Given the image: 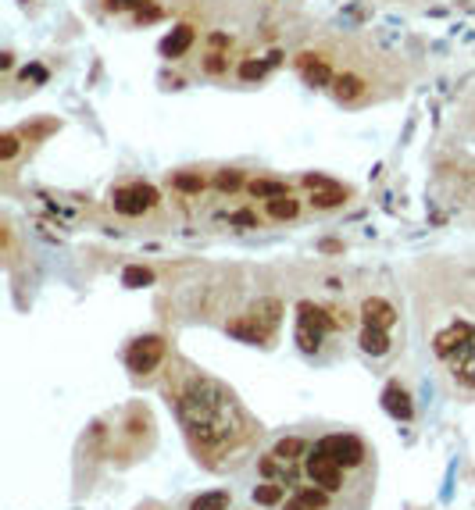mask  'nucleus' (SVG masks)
Returning a JSON list of instances; mask_svg holds the SVG:
<instances>
[{"label":"nucleus","mask_w":475,"mask_h":510,"mask_svg":"<svg viewBox=\"0 0 475 510\" xmlns=\"http://www.w3.org/2000/svg\"><path fill=\"white\" fill-rule=\"evenodd\" d=\"M179 418L193 439L197 449L218 453L233 442V435L243 428V418L236 411V400L215 382V378H190L179 392Z\"/></svg>","instance_id":"nucleus-1"},{"label":"nucleus","mask_w":475,"mask_h":510,"mask_svg":"<svg viewBox=\"0 0 475 510\" xmlns=\"http://www.w3.org/2000/svg\"><path fill=\"white\" fill-rule=\"evenodd\" d=\"M111 204H115V211L118 214H125V218H140V214H147V211H154L157 204H161V193H157L150 182H125V186H118L115 193H111Z\"/></svg>","instance_id":"nucleus-2"},{"label":"nucleus","mask_w":475,"mask_h":510,"mask_svg":"<svg viewBox=\"0 0 475 510\" xmlns=\"http://www.w3.org/2000/svg\"><path fill=\"white\" fill-rule=\"evenodd\" d=\"M165 354H168V347H165L161 335H140L129 347V354H125V364H129L132 375H150V371H157V364L165 361Z\"/></svg>","instance_id":"nucleus-3"},{"label":"nucleus","mask_w":475,"mask_h":510,"mask_svg":"<svg viewBox=\"0 0 475 510\" xmlns=\"http://www.w3.org/2000/svg\"><path fill=\"white\" fill-rule=\"evenodd\" d=\"M471 343H475V325H471V321H450L447 328L436 332L433 350H436L440 361H454V357H457L461 350H468Z\"/></svg>","instance_id":"nucleus-4"},{"label":"nucleus","mask_w":475,"mask_h":510,"mask_svg":"<svg viewBox=\"0 0 475 510\" xmlns=\"http://www.w3.org/2000/svg\"><path fill=\"white\" fill-rule=\"evenodd\" d=\"M307 478L319 489H326V492H340L343 489V468L329 457V453H322V449H314L307 457Z\"/></svg>","instance_id":"nucleus-5"},{"label":"nucleus","mask_w":475,"mask_h":510,"mask_svg":"<svg viewBox=\"0 0 475 510\" xmlns=\"http://www.w3.org/2000/svg\"><path fill=\"white\" fill-rule=\"evenodd\" d=\"M322 453H329V457L340 464V468H357L364 464V442L357 435H326L319 442Z\"/></svg>","instance_id":"nucleus-6"},{"label":"nucleus","mask_w":475,"mask_h":510,"mask_svg":"<svg viewBox=\"0 0 475 510\" xmlns=\"http://www.w3.org/2000/svg\"><path fill=\"white\" fill-rule=\"evenodd\" d=\"M293 65H297L300 79H304L311 89H326V86H333V82H336L333 65H329V58H322V54H311V50H304V54H297V58H293Z\"/></svg>","instance_id":"nucleus-7"},{"label":"nucleus","mask_w":475,"mask_h":510,"mask_svg":"<svg viewBox=\"0 0 475 510\" xmlns=\"http://www.w3.org/2000/svg\"><path fill=\"white\" fill-rule=\"evenodd\" d=\"M272 332H276V328H269L265 321H257L254 314H240V318L229 321V335L243 339V343H269Z\"/></svg>","instance_id":"nucleus-8"},{"label":"nucleus","mask_w":475,"mask_h":510,"mask_svg":"<svg viewBox=\"0 0 475 510\" xmlns=\"http://www.w3.org/2000/svg\"><path fill=\"white\" fill-rule=\"evenodd\" d=\"M197 43V29L193 25H175L165 39H161V58H168V61H179V58H186L190 54V46Z\"/></svg>","instance_id":"nucleus-9"},{"label":"nucleus","mask_w":475,"mask_h":510,"mask_svg":"<svg viewBox=\"0 0 475 510\" xmlns=\"http://www.w3.org/2000/svg\"><path fill=\"white\" fill-rule=\"evenodd\" d=\"M297 325L319 328V332H333V328H340L336 311H326V307L311 304V300H300V304H297Z\"/></svg>","instance_id":"nucleus-10"},{"label":"nucleus","mask_w":475,"mask_h":510,"mask_svg":"<svg viewBox=\"0 0 475 510\" xmlns=\"http://www.w3.org/2000/svg\"><path fill=\"white\" fill-rule=\"evenodd\" d=\"M361 321L372 325V328H390V325H397V311H393V304L383 300V297H368V300L361 304Z\"/></svg>","instance_id":"nucleus-11"},{"label":"nucleus","mask_w":475,"mask_h":510,"mask_svg":"<svg viewBox=\"0 0 475 510\" xmlns=\"http://www.w3.org/2000/svg\"><path fill=\"white\" fill-rule=\"evenodd\" d=\"M383 407L397 418V421H411L414 418V407H411V392L400 385V382H390L383 389Z\"/></svg>","instance_id":"nucleus-12"},{"label":"nucleus","mask_w":475,"mask_h":510,"mask_svg":"<svg viewBox=\"0 0 475 510\" xmlns=\"http://www.w3.org/2000/svg\"><path fill=\"white\" fill-rule=\"evenodd\" d=\"M347 197H350V193H347L336 179H329L326 186H314L307 200H311V207H314V211H336V207H343V204H347Z\"/></svg>","instance_id":"nucleus-13"},{"label":"nucleus","mask_w":475,"mask_h":510,"mask_svg":"<svg viewBox=\"0 0 475 510\" xmlns=\"http://www.w3.org/2000/svg\"><path fill=\"white\" fill-rule=\"evenodd\" d=\"M364 89H368L364 79L354 75V72H343V75H336V82H333V97H336L340 104H354V100H361Z\"/></svg>","instance_id":"nucleus-14"},{"label":"nucleus","mask_w":475,"mask_h":510,"mask_svg":"<svg viewBox=\"0 0 475 510\" xmlns=\"http://www.w3.org/2000/svg\"><path fill=\"white\" fill-rule=\"evenodd\" d=\"M357 343H361L364 354H372V357H383V354H390V347H393V343H390V332H386V328H372V325L361 328Z\"/></svg>","instance_id":"nucleus-15"},{"label":"nucleus","mask_w":475,"mask_h":510,"mask_svg":"<svg viewBox=\"0 0 475 510\" xmlns=\"http://www.w3.org/2000/svg\"><path fill=\"white\" fill-rule=\"evenodd\" d=\"M450 368H454V378H457L464 389H475V343H471L468 350H461V354L450 361Z\"/></svg>","instance_id":"nucleus-16"},{"label":"nucleus","mask_w":475,"mask_h":510,"mask_svg":"<svg viewBox=\"0 0 475 510\" xmlns=\"http://www.w3.org/2000/svg\"><path fill=\"white\" fill-rule=\"evenodd\" d=\"M265 211H269V218H272V221H293V218L300 214V200H297L293 193H286V197L265 200Z\"/></svg>","instance_id":"nucleus-17"},{"label":"nucleus","mask_w":475,"mask_h":510,"mask_svg":"<svg viewBox=\"0 0 475 510\" xmlns=\"http://www.w3.org/2000/svg\"><path fill=\"white\" fill-rule=\"evenodd\" d=\"M247 189H250L254 200H276V197H286V193H290V186H286L283 179H250Z\"/></svg>","instance_id":"nucleus-18"},{"label":"nucleus","mask_w":475,"mask_h":510,"mask_svg":"<svg viewBox=\"0 0 475 510\" xmlns=\"http://www.w3.org/2000/svg\"><path fill=\"white\" fill-rule=\"evenodd\" d=\"M326 506H329L326 489H300V492L286 503V510H326Z\"/></svg>","instance_id":"nucleus-19"},{"label":"nucleus","mask_w":475,"mask_h":510,"mask_svg":"<svg viewBox=\"0 0 475 510\" xmlns=\"http://www.w3.org/2000/svg\"><path fill=\"white\" fill-rule=\"evenodd\" d=\"M257 471L265 478H272V482H286L290 478V461H283L279 453H269V457L257 461Z\"/></svg>","instance_id":"nucleus-20"},{"label":"nucleus","mask_w":475,"mask_h":510,"mask_svg":"<svg viewBox=\"0 0 475 510\" xmlns=\"http://www.w3.org/2000/svg\"><path fill=\"white\" fill-rule=\"evenodd\" d=\"M172 189L190 193V197H200V193L207 189V179H204L200 172H175V175H172Z\"/></svg>","instance_id":"nucleus-21"},{"label":"nucleus","mask_w":475,"mask_h":510,"mask_svg":"<svg viewBox=\"0 0 475 510\" xmlns=\"http://www.w3.org/2000/svg\"><path fill=\"white\" fill-rule=\"evenodd\" d=\"M250 314H254L257 321H265L269 328H276V325H279V314H283V304H279L276 297H265V300H257V304L250 307Z\"/></svg>","instance_id":"nucleus-22"},{"label":"nucleus","mask_w":475,"mask_h":510,"mask_svg":"<svg viewBox=\"0 0 475 510\" xmlns=\"http://www.w3.org/2000/svg\"><path fill=\"white\" fill-rule=\"evenodd\" d=\"M276 61H254V58H247V61H240V68H236V75L243 79V82H261L269 75V68H272Z\"/></svg>","instance_id":"nucleus-23"},{"label":"nucleus","mask_w":475,"mask_h":510,"mask_svg":"<svg viewBox=\"0 0 475 510\" xmlns=\"http://www.w3.org/2000/svg\"><path fill=\"white\" fill-rule=\"evenodd\" d=\"M226 506H229V492H226V489L200 492V496L190 503V510H226Z\"/></svg>","instance_id":"nucleus-24"},{"label":"nucleus","mask_w":475,"mask_h":510,"mask_svg":"<svg viewBox=\"0 0 475 510\" xmlns=\"http://www.w3.org/2000/svg\"><path fill=\"white\" fill-rule=\"evenodd\" d=\"M322 339H326V332H319V328H307V325H297V347H300L304 354H319Z\"/></svg>","instance_id":"nucleus-25"},{"label":"nucleus","mask_w":475,"mask_h":510,"mask_svg":"<svg viewBox=\"0 0 475 510\" xmlns=\"http://www.w3.org/2000/svg\"><path fill=\"white\" fill-rule=\"evenodd\" d=\"M22 150V132L18 129H8V132H0V161L11 164Z\"/></svg>","instance_id":"nucleus-26"},{"label":"nucleus","mask_w":475,"mask_h":510,"mask_svg":"<svg viewBox=\"0 0 475 510\" xmlns=\"http://www.w3.org/2000/svg\"><path fill=\"white\" fill-rule=\"evenodd\" d=\"M122 282H125L129 290H143V286H150V282H154V271L143 268V264H129V268L122 271Z\"/></svg>","instance_id":"nucleus-27"},{"label":"nucleus","mask_w":475,"mask_h":510,"mask_svg":"<svg viewBox=\"0 0 475 510\" xmlns=\"http://www.w3.org/2000/svg\"><path fill=\"white\" fill-rule=\"evenodd\" d=\"M279 499H283V485L272 482V478H269L265 485H257V489H254V503H257V506H276Z\"/></svg>","instance_id":"nucleus-28"},{"label":"nucleus","mask_w":475,"mask_h":510,"mask_svg":"<svg viewBox=\"0 0 475 510\" xmlns=\"http://www.w3.org/2000/svg\"><path fill=\"white\" fill-rule=\"evenodd\" d=\"M243 186V172L240 168H222V172L215 175V189H222V193H236Z\"/></svg>","instance_id":"nucleus-29"},{"label":"nucleus","mask_w":475,"mask_h":510,"mask_svg":"<svg viewBox=\"0 0 475 510\" xmlns=\"http://www.w3.org/2000/svg\"><path fill=\"white\" fill-rule=\"evenodd\" d=\"M204 72H207V75H226V72H229V54L211 50L207 58H204Z\"/></svg>","instance_id":"nucleus-30"},{"label":"nucleus","mask_w":475,"mask_h":510,"mask_svg":"<svg viewBox=\"0 0 475 510\" xmlns=\"http://www.w3.org/2000/svg\"><path fill=\"white\" fill-rule=\"evenodd\" d=\"M304 449H307V442H304V439H279V442H276V453H279L283 461H297Z\"/></svg>","instance_id":"nucleus-31"},{"label":"nucleus","mask_w":475,"mask_h":510,"mask_svg":"<svg viewBox=\"0 0 475 510\" xmlns=\"http://www.w3.org/2000/svg\"><path fill=\"white\" fill-rule=\"evenodd\" d=\"M18 132H22V139H29V143H32V139H39V136H47V132H58V122H36L32 129H29V125H22Z\"/></svg>","instance_id":"nucleus-32"},{"label":"nucleus","mask_w":475,"mask_h":510,"mask_svg":"<svg viewBox=\"0 0 475 510\" xmlns=\"http://www.w3.org/2000/svg\"><path fill=\"white\" fill-rule=\"evenodd\" d=\"M229 225H240V229H257L261 218H257L254 211H236V214H229Z\"/></svg>","instance_id":"nucleus-33"},{"label":"nucleus","mask_w":475,"mask_h":510,"mask_svg":"<svg viewBox=\"0 0 475 510\" xmlns=\"http://www.w3.org/2000/svg\"><path fill=\"white\" fill-rule=\"evenodd\" d=\"M207 46H211V50H222V54H226V50L233 46V36H229V32H211V36H207Z\"/></svg>","instance_id":"nucleus-34"},{"label":"nucleus","mask_w":475,"mask_h":510,"mask_svg":"<svg viewBox=\"0 0 475 510\" xmlns=\"http://www.w3.org/2000/svg\"><path fill=\"white\" fill-rule=\"evenodd\" d=\"M147 0H108V8L111 11H129V8H143Z\"/></svg>","instance_id":"nucleus-35"},{"label":"nucleus","mask_w":475,"mask_h":510,"mask_svg":"<svg viewBox=\"0 0 475 510\" xmlns=\"http://www.w3.org/2000/svg\"><path fill=\"white\" fill-rule=\"evenodd\" d=\"M18 79H22V82H29V79H32V82H43V79H47V68H39V65H32V68H25V72H22Z\"/></svg>","instance_id":"nucleus-36"},{"label":"nucleus","mask_w":475,"mask_h":510,"mask_svg":"<svg viewBox=\"0 0 475 510\" xmlns=\"http://www.w3.org/2000/svg\"><path fill=\"white\" fill-rule=\"evenodd\" d=\"M157 15H161V8H154V4H150L147 11H143V8H136V22H154Z\"/></svg>","instance_id":"nucleus-37"},{"label":"nucleus","mask_w":475,"mask_h":510,"mask_svg":"<svg viewBox=\"0 0 475 510\" xmlns=\"http://www.w3.org/2000/svg\"><path fill=\"white\" fill-rule=\"evenodd\" d=\"M329 182V175H304V186L307 189H314V186H326Z\"/></svg>","instance_id":"nucleus-38"},{"label":"nucleus","mask_w":475,"mask_h":510,"mask_svg":"<svg viewBox=\"0 0 475 510\" xmlns=\"http://www.w3.org/2000/svg\"><path fill=\"white\" fill-rule=\"evenodd\" d=\"M11 65H15V54H0V72H11Z\"/></svg>","instance_id":"nucleus-39"},{"label":"nucleus","mask_w":475,"mask_h":510,"mask_svg":"<svg viewBox=\"0 0 475 510\" xmlns=\"http://www.w3.org/2000/svg\"><path fill=\"white\" fill-rule=\"evenodd\" d=\"M322 250H326V254H340V250H343V243H336V240H326V243H322Z\"/></svg>","instance_id":"nucleus-40"}]
</instances>
